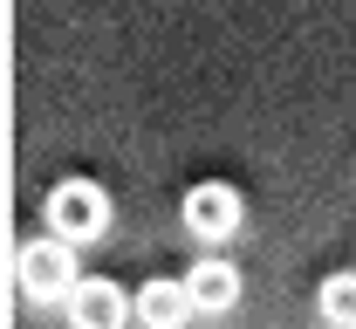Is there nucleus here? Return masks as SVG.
I'll use <instances>...</instances> for the list:
<instances>
[{"label":"nucleus","mask_w":356,"mask_h":329,"mask_svg":"<svg viewBox=\"0 0 356 329\" xmlns=\"http://www.w3.org/2000/svg\"><path fill=\"white\" fill-rule=\"evenodd\" d=\"M185 288H192V309H233L240 302V268L226 261V254H206V261H192L185 268Z\"/></svg>","instance_id":"423d86ee"},{"label":"nucleus","mask_w":356,"mask_h":329,"mask_svg":"<svg viewBox=\"0 0 356 329\" xmlns=\"http://www.w3.org/2000/svg\"><path fill=\"white\" fill-rule=\"evenodd\" d=\"M110 227V192L89 186V179H62L48 192V234H62L69 247H83Z\"/></svg>","instance_id":"f03ea898"},{"label":"nucleus","mask_w":356,"mask_h":329,"mask_svg":"<svg viewBox=\"0 0 356 329\" xmlns=\"http://www.w3.org/2000/svg\"><path fill=\"white\" fill-rule=\"evenodd\" d=\"M315 309H322L329 329H356V275H329L315 288Z\"/></svg>","instance_id":"0eeeda50"},{"label":"nucleus","mask_w":356,"mask_h":329,"mask_svg":"<svg viewBox=\"0 0 356 329\" xmlns=\"http://www.w3.org/2000/svg\"><path fill=\"white\" fill-rule=\"evenodd\" d=\"M131 309H137V302L117 282H103V275H83V288L69 295V323H76V329H124Z\"/></svg>","instance_id":"7ed1b4c3"},{"label":"nucleus","mask_w":356,"mask_h":329,"mask_svg":"<svg viewBox=\"0 0 356 329\" xmlns=\"http://www.w3.org/2000/svg\"><path fill=\"white\" fill-rule=\"evenodd\" d=\"M185 227H192L199 240L240 234V192L233 186H192L185 192Z\"/></svg>","instance_id":"20e7f679"},{"label":"nucleus","mask_w":356,"mask_h":329,"mask_svg":"<svg viewBox=\"0 0 356 329\" xmlns=\"http://www.w3.org/2000/svg\"><path fill=\"white\" fill-rule=\"evenodd\" d=\"M14 275H21V295H35V302H69L83 275H76V247L62 234H35L21 247V261H14Z\"/></svg>","instance_id":"f257e3e1"},{"label":"nucleus","mask_w":356,"mask_h":329,"mask_svg":"<svg viewBox=\"0 0 356 329\" xmlns=\"http://www.w3.org/2000/svg\"><path fill=\"white\" fill-rule=\"evenodd\" d=\"M192 316V288L185 275H151V282L137 288V323L144 329H178Z\"/></svg>","instance_id":"39448f33"}]
</instances>
